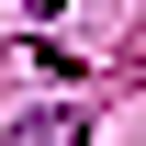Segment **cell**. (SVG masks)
Returning a JSON list of instances; mask_svg holds the SVG:
<instances>
[{
  "label": "cell",
  "mask_w": 146,
  "mask_h": 146,
  "mask_svg": "<svg viewBox=\"0 0 146 146\" xmlns=\"http://www.w3.org/2000/svg\"><path fill=\"white\" fill-rule=\"evenodd\" d=\"M11 146H90V112H79V101H68V112H34Z\"/></svg>",
  "instance_id": "6da1fadb"
}]
</instances>
